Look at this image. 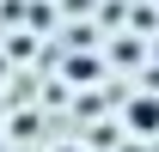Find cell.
Returning <instances> with one entry per match:
<instances>
[{
    "label": "cell",
    "mask_w": 159,
    "mask_h": 152,
    "mask_svg": "<svg viewBox=\"0 0 159 152\" xmlns=\"http://www.w3.org/2000/svg\"><path fill=\"white\" fill-rule=\"evenodd\" d=\"M55 152H92V146H80V140H67V146H55Z\"/></svg>",
    "instance_id": "7a4b0ae2"
},
{
    "label": "cell",
    "mask_w": 159,
    "mask_h": 152,
    "mask_svg": "<svg viewBox=\"0 0 159 152\" xmlns=\"http://www.w3.org/2000/svg\"><path fill=\"white\" fill-rule=\"evenodd\" d=\"M122 128L135 140H159V91H135L122 103Z\"/></svg>",
    "instance_id": "6da1fadb"
}]
</instances>
